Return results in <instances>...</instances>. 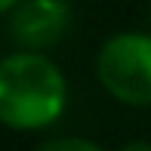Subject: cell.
Returning <instances> with one entry per match:
<instances>
[{"label":"cell","instance_id":"6da1fadb","mask_svg":"<svg viewBox=\"0 0 151 151\" xmlns=\"http://www.w3.org/2000/svg\"><path fill=\"white\" fill-rule=\"evenodd\" d=\"M71 86L46 52L16 50L0 59V127L40 133L65 117Z\"/></svg>","mask_w":151,"mask_h":151},{"label":"cell","instance_id":"7a4b0ae2","mask_svg":"<svg viewBox=\"0 0 151 151\" xmlns=\"http://www.w3.org/2000/svg\"><path fill=\"white\" fill-rule=\"evenodd\" d=\"M96 77L114 102L129 108H151V34H111L99 46Z\"/></svg>","mask_w":151,"mask_h":151},{"label":"cell","instance_id":"3957f363","mask_svg":"<svg viewBox=\"0 0 151 151\" xmlns=\"http://www.w3.org/2000/svg\"><path fill=\"white\" fill-rule=\"evenodd\" d=\"M9 37L19 50L50 52L68 37L74 25L71 0H22L9 12Z\"/></svg>","mask_w":151,"mask_h":151},{"label":"cell","instance_id":"277c9868","mask_svg":"<svg viewBox=\"0 0 151 151\" xmlns=\"http://www.w3.org/2000/svg\"><path fill=\"white\" fill-rule=\"evenodd\" d=\"M31 151H105V148L86 136H50Z\"/></svg>","mask_w":151,"mask_h":151},{"label":"cell","instance_id":"5b68a950","mask_svg":"<svg viewBox=\"0 0 151 151\" xmlns=\"http://www.w3.org/2000/svg\"><path fill=\"white\" fill-rule=\"evenodd\" d=\"M120 151H151V142H145V139H133V142H127V145H120Z\"/></svg>","mask_w":151,"mask_h":151},{"label":"cell","instance_id":"8992f818","mask_svg":"<svg viewBox=\"0 0 151 151\" xmlns=\"http://www.w3.org/2000/svg\"><path fill=\"white\" fill-rule=\"evenodd\" d=\"M19 3H22V0H0V16H9Z\"/></svg>","mask_w":151,"mask_h":151},{"label":"cell","instance_id":"52a82bcc","mask_svg":"<svg viewBox=\"0 0 151 151\" xmlns=\"http://www.w3.org/2000/svg\"><path fill=\"white\" fill-rule=\"evenodd\" d=\"M0 59H3V56H0Z\"/></svg>","mask_w":151,"mask_h":151}]
</instances>
